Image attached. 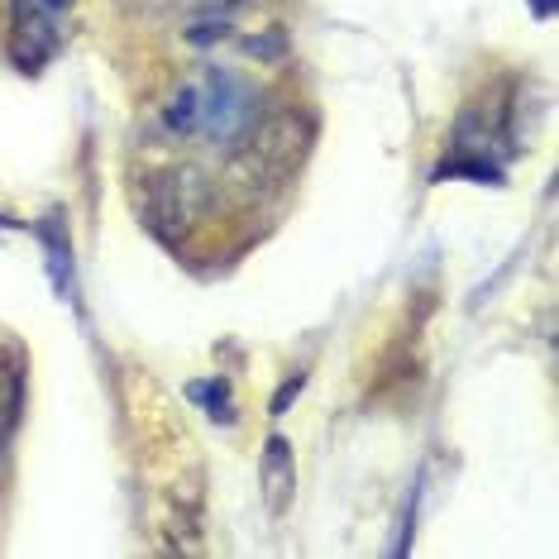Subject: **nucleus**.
<instances>
[{
    "label": "nucleus",
    "instance_id": "1",
    "mask_svg": "<svg viewBox=\"0 0 559 559\" xmlns=\"http://www.w3.org/2000/svg\"><path fill=\"white\" fill-rule=\"evenodd\" d=\"M211 201L215 192L197 168H163L154 177H144V187H139V211H144V221L163 239L192 230L201 215L211 211Z\"/></svg>",
    "mask_w": 559,
    "mask_h": 559
},
{
    "label": "nucleus",
    "instance_id": "2",
    "mask_svg": "<svg viewBox=\"0 0 559 559\" xmlns=\"http://www.w3.org/2000/svg\"><path fill=\"white\" fill-rule=\"evenodd\" d=\"M259 100H263L259 86H253L249 78H239L235 68H211L206 86H201V130L239 154V148H245V139H249V130L263 116Z\"/></svg>",
    "mask_w": 559,
    "mask_h": 559
},
{
    "label": "nucleus",
    "instance_id": "3",
    "mask_svg": "<svg viewBox=\"0 0 559 559\" xmlns=\"http://www.w3.org/2000/svg\"><path fill=\"white\" fill-rule=\"evenodd\" d=\"M307 144H311V124L307 116H297V110H277V116L259 120L245 139V163H249V177L253 182H283L301 168V158H307Z\"/></svg>",
    "mask_w": 559,
    "mask_h": 559
},
{
    "label": "nucleus",
    "instance_id": "4",
    "mask_svg": "<svg viewBox=\"0 0 559 559\" xmlns=\"http://www.w3.org/2000/svg\"><path fill=\"white\" fill-rule=\"evenodd\" d=\"M259 483H263V502H269V516H283L292 492H297V464H292V444L283 436L269 440L263 450V468H259Z\"/></svg>",
    "mask_w": 559,
    "mask_h": 559
},
{
    "label": "nucleus",
    "instance_id": "5",
    "mask_svg": "<svg viewBox=\"0 0 559 559\" xmlns=\"http://www.w3.org/2000/svg\"><path fill=\"white\" fill-rule=\"evenodd\" d=\"M163 120H168V134H197L201 130V86H182L173 92V100L163 106Z\"/></svg>",
    "mask_w": 559,
    "mask_h": 559
},
{
    "label": "nucleus",
    "instance_id": "6",
    "mask_svg": "<svg viewBox=\"0 0 559 559\" xmlns=\"http://www.w3.org/2000/svg\"><path fill=\"white\" fill-rule=\"evenodd\" d=\"M187 392H192L197 402H206V406H211L215 421H235V412H230V392H225L221 378H215V383H192Z\"/></svg>",
    "mask_w": 559,
    "mask_h": 559
},
{
    "label": "nucleus",
    "instance_id": "7",
    "mask_svg": "<svg viewBox=\"0 0 559 559\" xmlns=\"http://www.w3.org/2000/svg\"><path fill=\"white\" fill-rule=\"evenodd\" d=\"M301 388H307V373H292V378H287V383H283V388H277V397H273V416H283V412H287V406H292V402H297V397H301Z\"/></svg>",
    "mask_w": 559,
    "mask_h": 559
},
{
    "label": "nucleus",
    "instance_id": "8",
    "mask_svg": "<svg viewBox=\"0 0 559 559\" xmlns=\"http://www.w3.org/2000/svg\"><path fill=\"white\" fill-rule=\"evenodd\" d=\"M15 397H20V373L10 364H0V412H10Z\"/></svg>",
    "mask_w": 559,
    "mask_h": 559
},
{
    "label": "nucleus",
    "instance_id": "9",
    "mask_svg": "<svg viewBox=\"0 0 559 559\" xmlns=\"http://www.w3.org/2000/svg\"><path fill=\"white\" fill-rule=\"evenodd\" d=\"M215 39H225V24H197L192 29V44H215Z\"/></svg>",
    "mask_w": 559,
    "mask_h": 559
},
{
    "label": "nucleus",
    "instance_id": "10",
    "mask_svg": "<svg viewBox=\"0 0 559 559\" xmlns=\"http://www.w3.org/2000/svg\"><path fill=\"white\" fill-rule=\"evenodd\" d=\"M531 5H536V15H550V10H555V0H531Z\"/></svg>",
    "mask_w": 559,
    "mask_h": 559
},
{
    "label": "nucleus",
    "instance_id": "11",
    "mask_svg": "<svg viewBox=\"0 0 559 559\" xmlns=\"http://www.w3.org/2000/svg\"><path fill=\"white\" fill-rule=\"evenodd\" d=\"M211 5H225V10H230V5H245V0H211Z\"/></svg>",
    "mask_w": 559,
    "mask_h": 559
}]
</instances>
